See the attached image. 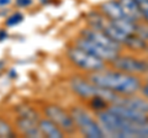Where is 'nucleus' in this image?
<instances>
[{
	"instance_id": "nucleus-20",
	"label": "nucleus",
	"mask_w": 148,
	"mask_h": 138,
	"mask_svg": "<svg viewBox=\"0 0 148 138\" xmlns=\"http://www.w3.org/2000/svg\"><path fill=\"white\" fill-rule=\"evenodd\" d=\"M136 35L148 43V24H147V22H145V21L137 22V31H136Z\"/></svg>"
},
{
	"instance_id": "nucleus-1",
	"label": "nucleus",
	"mask_w": 148,
	"mask_h": 138,
	"mask_svg": "<svg viewBox=\"0 0 148 138\" xmlns=\"http://www.w3.org/2000/svg\"><path fill=\"white\" fill-rule=\"evenodd\" d=\"M86 78L95 85L108 89L117 95H133L140 93L142 80L138 75L127 74V73L116 70V69H101L98 72L88 73Z\"/></svg>"
},
{
	"instance_id": "nucleus-21",
	"label": "nucleus",
	"mask_w": 148,
	"mask_h": 138,
	"mask_svg": "<svg viewBox=\"0 0 148 138\" xmlns=\"http://www.w3.org/2000/svg\"><path fill=\"white\" fill-rule=\"evenodd\" d=\"M22 20H24V15H22L21 12H14L12 15H10L6 19L5 25H6V27H14V26L20 24Z\"/></svg>"
},
{
	"instance_id": "nucleus-7",
	"label": "nucleus",
	"mask_w": 148,
	"mask_h": 138,
	"mask_svg": "<svg viewBox=\"0 0 148 138\" xmlns=\"http://www.w3.org/2000/svg\"><path fill=\"white\" fill-rule=\"evenodd\" d=\"M43 113L46 117H48L51 121H53L61 128L64 135L72 136L77 133V127L71 112L64 110L62 106L56 104H48L43 107Z\"/></svg>"
},
{
	"instance_id": "nucleus-15",
	"label": "nucleus",
	"mask_w": 148,
	"mask_h": 138,
	"mask_svg": "<svg viewBox=\"0 0 148 138\" xmlns=\"http://www.w3.org/2000/svg\"><path fill=\"white\" fill-rule=\"evenodd\" d=\"M38 127L42 132L43 137L47 138H63L64 132L59 128L53 121H51L48 117H40L38 120Z\"/></svg>"
},
{
	"instance_id": "nucleus-3",
	"label": "nucleus",
	"mask_w": 148,
	"mask_h": 138,
	"mask_svg": "<svg viewBox=\"0 0 148 138\" xmlns=\"http://www.w3.org/2000/svg\"><path fill=\"white\" fill-rule=\"evenodd\" d=\"M69 89L72 90L73 94H75L77 96H79L80 99H84L89 101L90 99L95 98V96H100V98L105 99L108 102L115 104L119 100V98L121 95H117L110 91L108 89L100 88V86L95 85L91 80H89L85 77H72L69 79Z\"/></svg>"
},
{
	"instance_id": "nucleus-28",
	"label": "nucleus",
	"mask_w": 148,
	"mask_h": 138,
	"mask_svg": "<svg viewBox=\"0 0 148 138\" xmlns=\"http://www.w3.org/2000/svg\"><path fill=\"white\" fill-rule=\"evenodd\" d=\"M145 52H146V53L148 54V46H147V48H146V51H145Z\"/></svg>"
},
{
	"instance_id": "nucleus-25",
	"label": "nucleus",
	"mask_w": 148,
	"mask_h": 138,
	"mask_svg": "<svg viewBox=\"0 0 148 138\" xmlns=\"http://www.w3.org/2000/svg\"><path fill=\"white\" fill-rule=\"evenodd\" d=\"M32 4V0H16V5L21 8H27Z\"/></svg>"
},
{
	"instance_id": "nucleus-27",
	"label": "nucleus",
	"mask_w": 148,
	"mask_h": 138,
	"mask_svg": "<svg viewBox=\"0 0 148 138\" xmlns=\"http://www.w3.org/2000/svg\"><path fill=\"white\" fill-rule=\"evenodd\" d=\"M6 37H8L6 31H5V30H1V31H0V41H3L4 38H6Z\"/></svg>"
},
{
	"instance_id": "nucleus-19",
	"label": "nucleus",
	"mask_w": 148,
	"mask_h": 138,
	"mask_svg": "<svg viewBox=\"0 0 148 138\" xmlns=\"http://www.w3.org/2000/svg\"><path fill=\"white\" fill-rule=\"evenodd\" d=\"M89 105L95 112L103 111V110H106L110 106V104L108 102V101H106L105 99H103V98H100V96H95V98L90 99L89 100Z\"/></svg>"
},
{
	"instance_id": "nucleus-22",
	"label": "nucleus",
	"mask_w": 148,
	"mask_h": 138,
	"mask_svg": "<svg viewBox=\"0 0 148 138\" xmlns=\"http://www.w3.org/2000/svg\"><path fill=\"white\" fill-rule=\"evenodd\" d=\"M137 5L140 8L142 20L148 24V0H136Z\"/></svg>"
},
{
	"instance_id": "nucleus-5",
	"label": "nucleus",
	"mask_w": 148,
	"mask_h": 138,
	"mask_svg": "<svg viewBox=\"0 0 148 138\" xmlns=\"http://www.w3.org/2000/svg\"><path fill=\"white\" fill-rule=\"evenodd\" d=\"M72 117L75 123L77 131L86 138H104L105 133L101 128L98 118H94L92 115L83 106L74 105L69 109Z\"/></svg>"
},
{
	"instance_id": "nucleus-18",
	"label": "nucleus",
	"mask_w": 148,
	"mask_h": 138,
	"mask_svg": "<svg viewBox=\"0 0 148 138\" xmlns=\"http://www.w3.org/2000/svg\"><path fill=\"white\" fill-rule=\"evenodd\" d=\"M16 113H17V116L29 117V118H32V120H36V121H38V120H40L38 112H37L34 107L27 106V105H21V106H17L16 107Z\"/></svg>"
},
{
	"instance_id": "nucleus-24",
	"label": "nucleus",
	"mask_w": 148,
	"mask_h": 138,
	"mask_svg": "<svg viewBox=\"0 0 148 138\" xmlns=\"http://www.w3.org/2000/svg\"><path fill=\"white\" fill-rule=\"evenodd\" d=\"M140 93L142 94V96H143V98L148 99V79H147L145 83H142V85H141V89H140Z\"/></svg>"
},
{
	"instance_id": "nucleus-10",
	"label": "nucleus",
	"mask_w": 148,
	"mask_h": 138,
	"mask_svg": "<svg viewBox=\"0 0 148 138\" xmlns=\"http://www.w3.org/2000/svg\"><path fill=\"white\" fill-rule=\"evenodd\" d=\"M80 36L85 37L88 40L92 41L94 43L101 46L104 48H108V49H111V51H116V52H122V46L119 44L117 42H115L114 40H111L109 36H106L104 32H101L96 29H92L90 26H86L85 29L80 30Z\"/></svg>"
},
{
	"instance_id": "nucleus-12",
	"label": "nucleus",
	"mask_w": 148,
	"mask_h": 138,
	"mask_svg": "<svg viewBox=\"0 0 148 138\" xmlns=\"http://www.w3.org/2000/svg\"><path fill=\"white\" fill-rule=\"evenodd\" d=\"M108 110H110L111 112H114L115 115H117L119 117H121L126 121L130 122H135V123H142L148 121V113L137 111V110L126 107L123 105L120 104H111L108 107Z\"/></svg>"
},
{
	"instance_id": "nucleus-2",
	"label": "nucleus",
	"mask_w": 148,
	"mask_h": 138,
	"mask_svg": "<svg viewBox=\"0 0 148 138\" xmlns=\"http://www.w3.org/2000/svg\"><path fill=\"white\" fill-rule=\"evenodd\" d=\"M96 118L105 133V137L114 138H136V128L138 123L126 121L117 115L111 112L110 110L95 112Z\"/></svg>"
},
{
	"instance_id": "nucleus-8",
	"label": "nucleus",
	"mask_w": 148,
	"mask_h": 138,
	"mask_svg": "<svg viewBox=\"0 0 148 138\" xmlns=\"http://www.w3.org/2000/svg\"><path fill=\"white\" fill-rule=\"evenodd\" d=\"M111 68L132 75H143L147 73V59H141L135 56L120 53L110 63Z\"/></svg>"
},
{
	"instance_id": "nucleus-9",
	"label": "nucleus",
	"mask_w": 148,
	"mask_h": 138,
	"mask_svg": "<svg viewBox=\"0 0 148 138\" xmlns=\"http://www.w3.org/2000/svg\"><path fill=\"white\" fill-rule=\"evenodd\" d=\"M73 43L75 44V46H78V47L85 49L86 52L94 54L95 57L103 59V61L106 62L108 64H110L115 58L119 56L120 53H121V52H116V51H111V49L101 47V46L94 43L92 41L88 40V38H85V37H83V36H80V35L73 41Z\"/></svg>"
},
{
	"instance_id": "nucleus-13",
	"label": "nucleus",
	"mask_w": 148,
	"mask_h": 138,
	"mask_svg": "<svg viewBox=\"0 0 148 138\" xmlns=\"http://www.w3.org/2000/svg\"><path fill=\"white\" fill-rule=\"evenodd\" d=\"M115 104H120V105H123V106H126V107L148 113V99L143 98V96H137L136 94L120 96L119 100Z\"/></svg>"
},
{
	"instance_id": "nucleus-11",
	"label": "nucleus",
	"mask_w": 148,
	"mask_h": 138,
	"mask_svg": "<svg viewBox=\"0 0 148 138\" xmlns=\"http://www.w3.org/2000/svg\"><path fill=\"white\" fill-rule=\"evenodd\" d=\"M15 130L18 132V135L29 137V138H42L43 135L40 131L38 121L32 120L29 117L17 116L15 118Z\"/></svg>"
},
{
	"instance_id": "nucleus-16",
	"label": "nucleus",
	"mask_w": 148,
	"mask_h": 138,
	"mask_svg": "<svg viewBox=\"0 0 148 138\" xmlns=\"http://www.w3.org/2000/svg\"><path fill=\"white\" fill-rule=\"evenodd\" d=\"M117 1L120 4V6H121L122 11L125 12V15H126L128 19H131L135 22L143 21L140 8H138L136 0H117Z\"/></svg>"
},
{
	"instance_id": "nucleus-14",
	"label": "nucleus",
	"mask_w": 148,
	"mask_h": 138,
	"mask_svg": "<svg viewBox=\"0 0 148 138\" xmlns=\"http://www.w3.org/2000/svg\"><path fill=\"white\" fill-rule=\"evenodd\" d=\"M98 9L104 14L106 17H109V19L112 20V21L127 17L126 15H125V12L122 11V9H121V6H120L117 0H106V1L100 4Z\"/></svg>"
},
{
	"instance_id": "nucleus-4",
	"label": "nucleus",
	"mask_w": 148,
	"mask_h": 138,
	"mask_svg": "<svg viewBox=\"0 0 148 138\" xmlns=\"http://www.w3.org/2000/svg\"><path fill=\"white\" fill-rule=\"evenodd\" d=\"M86 24H88V26L92 27V29H96L101 32H104L106 36H109L111 40H114L115 42L121 44L122 47H125V46L127 44L128 40H130V35L123 33V32L120 30L109 17H106L99 9L90 10L86 14Z\"/></svg>"
},
{
	"instance_id": "nucleus-6",
	"label": "nucleus",
	"mask_w": 148,
	"mask_h": 138,
	"mask_svg": "<svg viewBox=\"0 0 148 138\" xmlns=\"http://www.w3.org/2000/svg\"><path fill=\"white\" fill-rule=\"evenodd\" d=\"M66 56L68 61L71 62L74 67L78 69L85 72V73H91V72H98L101 69L106 68V62L98 57H95L94 54L86 52L85 49L78 47L75 44L69 46L66 51Z\"/></svg>"
},
{
	"instance_id": "nucleus-23",
	"label": "nucleus",
	"mask_w": 148,
	"mask_h": 138,
	"mask_svg": "<svg viewBox=\"0 0 148 138\" xmlns=\"http://www.w3.org/2000/svg\"><path fill=\"white\" fill-rule=\"evenodd\" d=\"M136 138H148V121L137 125Z\"/></svg>"
},
{
	"instance_id": "nucleus-17",
	"label": "nucleus",
	"mask_w": 148,
	"mask_h": 138,
	"mask_svg": "<svg viewBox=\"0 0 148 138\" xmlns=\"http://www.w3.org/2000/svg\"><path fill=\"white\" fill-rule=\"evenodd\" d=\"M16 136L15 128L8 120L0 117V138H11Z\"/></svg>"
},
{
	"instance_id": "nucleus-26",
	"label": "nucleus",
	"mask_w": 148,
	"mask_h": 138,
	"mask_svg": "<svg viewBox=\"0 0 148 138\" xmlns=\"http://www.w3.org/2000/svg\"><path fill=\"white\" fill-rule=\"evenodd\" d=\"M10 3H11V0H0V8L6 6V5H9Z\"/></svg>"
}]
</instances>
